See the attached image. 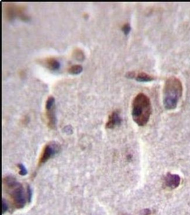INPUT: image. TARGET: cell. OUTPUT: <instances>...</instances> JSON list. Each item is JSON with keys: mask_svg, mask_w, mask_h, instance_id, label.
<instances>
[{"mask_svg": "<svg viewBox=\"0 0 190 215\" xmlns=\"http://www.w3.org/2000/svg\"><path fill=\"white\" fill-rule=\"evenodd\" d=\"M2 185L6 194L8 195L11 202L14 208H24L32 199V190L28 186L25 190L23 185L14 177L5 176L2 179Z\"/></svg>", "mask_w": 190, "mask_h": 215, "instance_id": "6da1fadb", "label": "cell"}, {"mask_svg": "<svg viewBox=\"0 0 190 215\" xmlns=\"http://www.w3.org/2000/svg\"><path fill=\"white\" fill-rule=\"evenodd\" d=\"M132 108L133 121L141 127L146 125L152 114L150 98L143 93L138 94L133 99Z\"/></svg>", "mask_w": 190, "mask_h": 215, "instance_id": "7a4b0ae2", "label": "cell"}, {"mask_svg": "<svg viewBox=\"0 0 190 215\" xmlns=\"http://www.w3.org/2000/svg\"><path fill=\"white\" fill-rule=\"evenodd\" d=\"M182 93V85L180 80L171 77L165 82L163 89V104L167 109H173L177 105Z\"/></svg>", "mask_w": 190, "mask_h": 215, "instance_id": "3957f363", "label": "cell"}, {"mask_svg": "<svg viewBox=\"0 0 190 215\" xmlns=\"http://www.w3.org/2000/svg\"><path fill=\"white\" fill-rule=\"evenodd\" d=\"M25 7L22 5H17L13 3H7L4 5V13L6 18L8 20L19 17L21 20L28 19V15L25 14Z\"/></svg>", "mask_w": 190, "mask_h": 215, "instance_id": "277c9868", "label": "cell"}, {"mask_svg": "<svg viewBox=\"0 0 190 215\" xmlns=\"http://www.w3.org/2000/svg\"><path fill=\"white\" fill-rule=\"evenodd\" d=\"M60 145L55 142L47 144L42 150L38 161V166H42L52 157H55L60 150Z\"/></svg>", "mask_w": 190, "mask_h": 215, "instance_id": "5b68a950", "label": "cell"}, {"mask_svg": "<svg viewBox=\"0 0 190 215\" xmlns=\"http://www.w3.org/2000/svg\"><path fill=\"white\" fill-rule=\"evenodd\" d=\"M46 117L48 127L54 129L56 125V117L55 114V99L52 96H49L46 102Z\"/></svg>", "mask_w": 190, "mask_h": 215, "instance_id": "8992f818", "label": "cell"}, {"mask_svg": "<svg viewBox=\"0 0 190 215\" xmlns=\"http://www.w3.org/2000/svg\"><path fill=\"white\" fill-rule=\"evenodd\" d=\"M126 77L128 78L135 79L136 81L140 82H149L154 79V77L150 74L144 72H128L126 74Z\"/></svg>", "mask_w": 190, "mask_h": 215, "instance_id": "52a82bcc", "label": "cell"}, {"mask_svg": "<svg viewBox=\"0 0 190 215\" xmlns=\"http://www.w3.org/2000/svg\"><path fill=\"white\" fill-rule=\"evenodd\" d=\"M122 117L118 111L116 110L113 111L109 116L107 122L106 123L105 127L108 129H113L121 124Z\"/></svg>", "mask_w": 190, "mask_h": 215, "instance_id": "ba28073f", "label": "cell"}, {"mask_svg": "<svg viewBox=\"0 0 190 215\" xmlns=\"http://www.w3.org/2000/svg\"><path fill=\"white\" fill-rule=\"evenodd\" d=\"M164 181L167 187L171 189H176L180 185V177L177 175L169 173L165 177Z\"/></svg>", "mask_w": 190, "mask_h": 215, "instance_id": "9c48e42d", "label": "cell"}, {"mask_svg": "<svg viewBox=\"0 0 190 215\" xmlns=\"http://www.w3.org/2000/svg\"><path fill=\"white\" fill-rule=\"evenodd\" d=\"M45 63L48 68L53 71L59 69L60 66V62L56 59L54 58H48L46 59L45 61Z\"/></svg>", "mask_w": 190, "mask_h": 215, "instance_id": "30bf717a", "label": "cell"}, {"mask_svg": "<svg viewBox=\"0 0 190 215\" xmlns=\"http://www.w3.org/2000/svg\"><path fill=\"white\" fill-rule=\"evenodd\" d=\"M83 71V67L80 65H73L70 67L68 69V71L70 74H78L81 73Z\"/></svg>", "mask_w": 190, "mask_h": 215, "instance_id": "8fae6325", "label": "cell"}, {"mask_svg": "<svg viewBox=\"0 0 190 215\" xmlns=\"http://www.w3.org/2000/svg\"><path fill=\"white\" fill-rule=\"evenodd\" d=\"M73 57L78 61H82L84 58V54L81 49L76 48L73 51Z\"/></svg>", "mask_w": 190, "mask_h": 215, "instance_id": "7c38bea8", "label": "cell"}, {"mask_svg": "<svg viewBox=\"0 0 190 215\" xmlns=\"http://www.w3.org/2000/svg\"><path fill=\"white\" fill-rule=\"evenodd\" d=\"M18 167L19 168V174L21 176H25L27 174V170L25 166L22 164H18Z\"/></svg>", "mask_w": 190, "mask_h": 215, "instance_id": "4fadbf2b", "label": "cell"}, {"mask_svg": "<svg viewBox=\"0 0 190 215\" xmlns=\"http://www.w3.org/2000/svg\"><path fill=\"white\" fill-rule=\"evenodd\" d=\"M131 29V25L129 23H126L122 27V31L125 35H128Z\"/></svg>", "mask_w": 190, "mask_h": 215, "instance_id": "5bb4252c", "label": "cell"}, {"mask_svg": "<svg viewBox=\"0 0 190 215\" xmlns=\"http://www.w3.org/2000/svg\"><path fill=\"white\" fill-rule=\"evenodd\" d=\"M8 210V203L7 202V201L4 199H2V214L5 213Z\"/></svg>", "mask_w": 190, "mask_h": 215, "instance_id": "9a60e30c", "label": "cell"}, {"mask_svg": "<svg viewBox=\"0 0 190 215\" xmlns=\"http://www.w3.org/2000/svg\"><path fill=\"white\" fill-rule=\"evenodd\" d=\"M142 214L143 215H150L151 214V211L148 209H144L143 210Z\"/></svg>", "mask_w": 190, "mask_h": 215, "instance_id": "2e32d148", "label": "cell"}]
</instances>
